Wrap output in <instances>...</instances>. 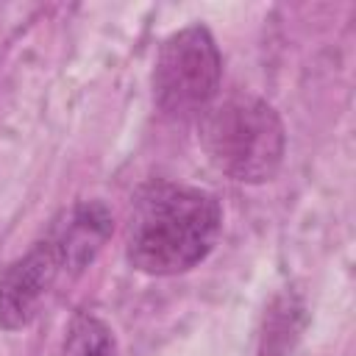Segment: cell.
<instances>
[{"instance_id": "obj_5", "label": "cell", "mask_w": 356, "mask_h": 356, "mask_svg": "<svg viewBox=\"0 0 356 356\" xmlns=\"http://www.w3.org/2000/svg\"><path fill=\"white\" fill-rule=\"evenodd\" d=\"M47 236L61 253L64 275L75 278L95 261V256L111 236V211L100 200L75 203L70 211H64V217L53 225Z\"/></svg>"}, {"instance_id": "obj_4", "label": "cell", "mask_w": 356, "mask_h": 356, "mask_svg": "<svg viewBox=\"0 0 356 356\" xmlns=\"http://www.w3.org/2000/svg\"><path fill=\"white\" fill-rule=\"evenodd\" d=\"M64 275V261L50 236L36 242L22 259H17L0 278V328L19 331L28 328L56 281Z\"/></svg>"}, {"instance_id": "obj_7", "label": "cell", "mask_w": 356, "mask_h": 356, "mask_svg": "<svg viewBox=\"0 0 356 356\" xmlns=\"http://www.w3.org/2000/svg\"><path fill=\"white\" fill-rule=\"evenodd\" d=\"M303 312L300 300L284 295L275 298V303L267 312L264 320V331H261V348L259 356H286V350L292 348V339H298L300 325H295V317Z\"/></svg>"}, {"instance_id": "obj_3", "label": "cell", "mask_w": 356, "mask_h": 356, "mask_svg": "<svg viewBox=\"0 0 356 356\" xmlns=\"http://www.w3.org/2000/svg\"><path fill=\"white\" fill-rule=\"evenodd\" d=\"M222 56L211 31L200 22L170 33L153 64V103L170 120L206 114L217 97Z\"/></svg>"}, {"instance_id": "obj_2", "label": "cell", "mask_w": 356, "mask_h": 356, "mask_svg": "<svg viewBox=\"0 0 356 356\" xmlns=\"http://www.w3.org/2000/svg\"><path fill=\"white\" fill-rule=\"evenodd\" d=\"M200 145L209 161L239 184H267L286 156V128L278 111L256 95H234L203 114Z\"/></svg>"}, {"instance_id": "obj_1", "label": "cell", "mask_w": 356, "mask_h": 356, "mask_svg": "<svg viewBox=\"0 0 356 356\" xmlns=\"http://www.w3.org/2000/svg\"><path fill=\"white\" fill-rule=\"evenodd\" d=\"M222 231L220 200L189 184L145 186L128 217L125 259L145 275H181L197 267Z\"/></svg>"}, {"instance_id": "obj_6", "label": "cell", "mask_w": 356, "mask_h": 356, "mask_svg": "<svg viewBox=\"0 0 356 356\" xmlns=\"http://www.w3.org/2000/svg\"><path fill=\"white\" fill-rule=\"evenodd\" d=\"M61 356H120V345L106 320L97 314H75L67 328Z\"/></svg>"}]
</instances>
